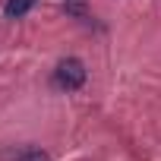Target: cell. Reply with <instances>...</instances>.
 <instances>
[{"instance_id":"3957f363","label":"cell","mask_w":161,"mask_h":161,"mask_svg":"<svg viewBox=\"0 0 161 161\" xmlns=\"http://www.w3.org/2000/svg\"><path fill=\"white\" fill-rule=\"evenodd\" d=\"M16 161H47V152H41V148H25V152L16 155Z\"/></svg>"},{"instance_id":"6da1fadb","label":"cell","mask_w":161,"mask_h":161,"mask_svg":"<svg viewBox=\"0 0 161 161\" xmlns=\"http://www.w3.org/2000/svg\"><path fill=\"white\" fill-rule=\"evenodd\" d=\"M54 82H57L60 89H66V92L82 89V82H86V63H82V60H76V57L60 60L57 69H54Z\"/></svg>"},{"instance_id":"7a4b0ae2","label":"cell","mask_w":161,"mask_h":161,"mask_svg":"<svg viewBox=\"0 0 161 161\" xmlns=\"http://www.w3.org/2000/svg\"><path fill=\"white\" fill-rule=\"evenodd\" d=\"M32 7H35V0H7L3 3V16L7 19H22Z\"/></svg>"}]
</instances>
